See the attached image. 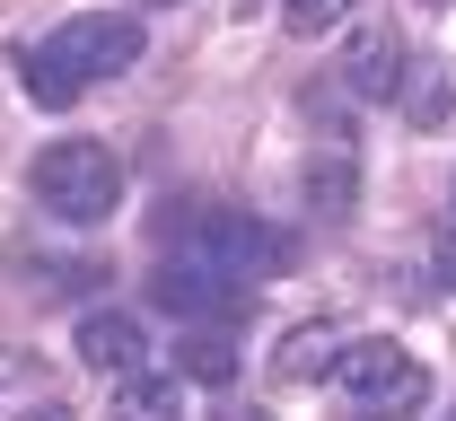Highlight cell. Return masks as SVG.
<instances>
[{"label": "cell", "mask_w": 456, "mask_h": 421, "mask_svg": "<svg viewBox=\"0 0 456 421\" xmlns=\"http://www.w3.org/2000/svg\"><path fill=\"white\" fill-rule=\"evenodd\" d=\"M114 421H184V395H175V377H123V395H114Z\"/></svg>", "instance_id": "obj_9"}, {"label": "cell", "mask_w": 456, "mask_h": 421, "mask_svg": "<svg viewBox=\"0 0 456 421\" xmlns=\"http://www.w3.org/2000/svg\"><path fill=\"white\" fill-rule=\"evenodd\" d=\"M150 9H175V0H150Z\"/></svg>", "instance_id": "obj_17"}, {"label": "cell", "mask_w": 456, "mask_h": 421, "mask_svg": "<svg viewBox=\"0 0 456 421\" xmlns=\"http://www.w3.org/2000/svg\"><path fill=\"white\" fill-rule=\"evenodd\" d=\"M430 9H448V0H430Z\"/></svg>", "instance_id": "obj_18"}, {"label": "cell", "mask_w": 456, "mask_h": 421, "mask_svg": "<svg viewBox=\"0 0 456 421\" xmlns=\"http://www.w3.org/2000/svg\"><path fill=\"white\" fill-rule=\"evenodd\" d=\"M307 193H316L325 220H342V211H351V158H325V167L307 176Z\"/></svg>", "instance_id": "obj_14"}, {"label": "cell", "mask_w": 456, "mask_h": 421, "mask_svg": "<svg viewBox=\"0 0 456 421\" xmlns=\"http://www.w3.org/2000/svg\"><path fill=\"white\" fill-rule=\"evenodd\" d=\"M342 343H351L342 325H298V334H289L281 352H273V377H281V386H307V377H334Z\"/></svg>", "instance_id": "obj_7"}, {"label": "cell", "mask_w": 456, "mask_h": 421, "mask_svg": "<svg viewBox=\"0 0 456 421\" xmlns=\"http://www.w3.org/2000/svg\"><path fill=\"white\" fill-rule=\"evenodd\" d=\"M27 193L53 220H70V229H106L114 202H123V158H114L106 141H53V150H36Z\"/></svg>", "instance_id": "obj_1"}, {"label": "cell", "mask_w": 456, "mask_h": 421, "mask_svg": "<svg viewBox=\"0 0 456 421\" xmlns=\"http://www.w3.org/2000/svg\"><path fill=\"white\" fill-rule=\"evenodd\" d=\"M456 115V61H421V88H412V123L439 132Z\"/></svg>", "instance_id": "obj_12"}, {"label": "cell", "mask_w": 456, "mask_h": 421, "mask_svg": "<svg viewBox=\"0 0 456 421\" xmlns=\"http://www.w3.org/2000/svg\"><path fill=\"white\" fill-rule=\"evenodd\" d=\"M18 79H27V97H36V106H53V115L79 97V79H70V70H61L45 45H27V53H18Z\"/></svg>", "instance_id": "obj_11"}, {"label": "cell", "mask_w": 456, "mask_h": 421, "mask_svg": "<svg viewBox=\"0 0 456 421\" xmlns=\"http://www.w3.org/2000/svg\"><path fill=\"white\" fill-rule=\"evenodd\" d=\"M18 421H70V404H36V413H18Z\"/></svg>", "instance_id": "obj_16"}, {"label": "cell", "mask_w": 456, "mask_h": 421, "mask_svg": "<svg viewBox=\"0 0 456 421\" xmlns=\"http://www.w3.org/2000/svg\"><path fill=\"white\" fill-rule=\"evenodd\" d=\"M351 9H360V0H281V27L316 45V36H334V27L351 18Z\"/></svg>", "instance_id": "obj_13"}, {"label": "cell", "mask_w": 456, "mask_h": 421, "mask_svg": "<svg viewBox=\"0 0 456 421\" xmlns=\"http://www.w3.org/2000/svg\"><path fill=\"white\" fill-rule=\"evenodd\" d=\"M342 421H412L430 404V368L395 343H342Z\"/></svg>", "instance_id": "obj_3"}, {"label": "cell", "mask_w": 456, "mask_h": 421, "mask_svg": "<svg viewBox=\"0 0 456 421\" xmlns=\"http://www.w3.org/2000/svg\"><path fill=\"white\" fill-rule=\"evenodd\" d=\"M403 70H412V61H403V45L387 36V27H369V36L351 45V70H342V79H351L360 97H395V88H403Z\"/></svg>", "instance_id": "obj_8"}, {"label": "cell", "mask_w": 456, "mask_h": 421, "mask_svg": "<svg viewBox=\"0 0 456 421\" xmlns=\"http://www.w3.org/2000/svg\"><path fill=\"white\" fill-rule=\"evenodd\" d=\"M141 18L132 9H88V18H61L53 36H45V53L79 79V88H97V79H123L132 61H141Z\"/></svg>", "instance_id": "obj_4"}, {"label": "cell", "mask_w": 456, "mask_h": 421, "mask_svg": "<svg viewBox=\"0 0 456 421\" xmlns=\"http://www.w3.org/2000/svg\"><path fill=\"white\" fill-rule=\"evenodd\" d=\"M430 272H439V290H456V220L430 238Z\"/></svg>", "instance_id": "obj_15"}, {"label": "cell", "mask_w": 456, "mask_h": 421, "mask_svg": "<svg viewBox=\"0 0 456 421\" xmlns=\"http://www.w3.org/2000/svg\"><path fill=\"white\" fill-rule=\"evenodd\" d=\"M167 246L184 263H211L228 281H264L273 263H281V238L264 229V220H246V211H220V202H193V211H167Z\"/></svg>", "instance_id": "obj_2"}, {"label": "cell", "mask_w": 456, "mask_h": 421, "mask_svg": "<svg viewBox=\"0 0 456 421\" xmlns=\"http://www.w3.org/2000/svg\"><path fill=\"white\" fill-rule=\"evenodd\" d=\"M141 352H150V343H141L132 316H114V307H88V316H79V360L97 368V377H132Z\"/></svg>", "instance_id": "obj_6"}, {"label": "cell", "mask_w": 456, "mask_h": 421, "mask_svg": "<svg viewBox=\"0 0 456 421\" xmlns=\"http://www.w3.org/2000/svg\"><path fill=\"white\" fill-rule=\"evenodd\" d=\"M175 368H184V377H202V386H220V377H237V343H228L220 325H202L193 343H175Z\"/></svg>", "instance_id": "obj_10"}, {"label": "cell", "mask_w": 456, "mask_h": 421, "mask_svg": "<svg viewBox=\"0 0 456 421\" xmlns=\"http://www.w3.org/2000/svg\"><path fill=\"white\" fill-rule=\"evenodd\" d=\"M150 299L167 307V316L220 325V316H237V307L255 299V290H246V281H228V272H211V263H184V255H167V263L150 272Z\"/></svg>", "instance_id": "obj_5"}]
</instances>
